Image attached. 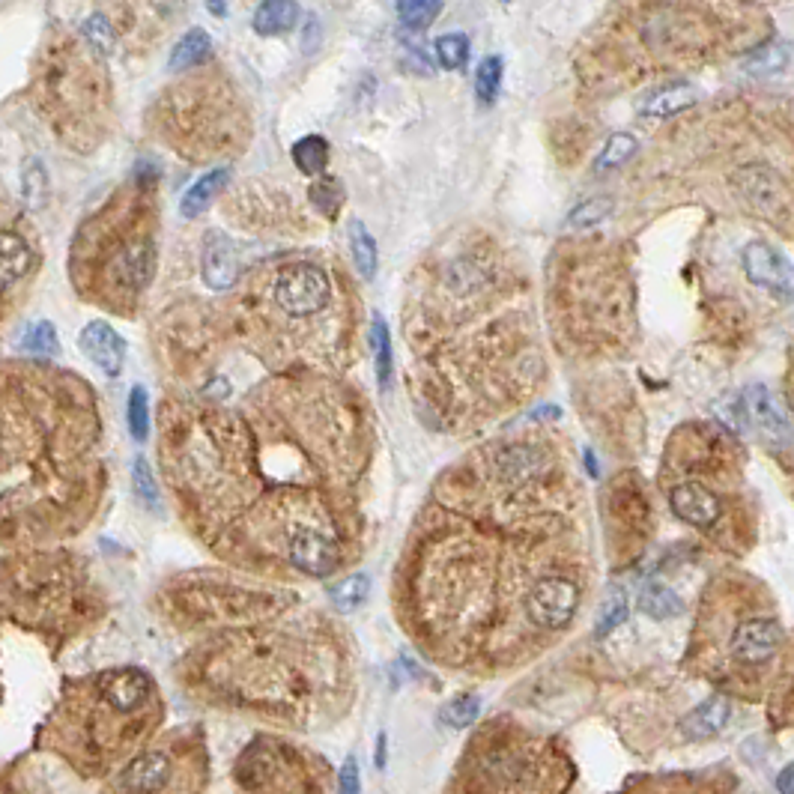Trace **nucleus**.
<instances>
[{"label":"nucleus","mask_w":794,"mask_h":794,"mask_svg":"<svg viewBox=\"0 0 794 794\" xmlns=\"http://www.w3.org/2000/svg\"><path fill=\"white\" fill-rule=\"evenodd\" d=\"M186 684L212 708L290 732L335 726L353 705L344 645L326 630L260 627L203 645Z\"/></svg>","instance_id":"obj_1"},{"label":"nucleus","mask_w":794,"mask_h":794,"mask_svg":"<svg viewBox=\"0 0 794 794\" xmlns=\"http://www.w3.org/2000/svg\"><path fill=\"white\" fill-rule=\"evenodd\" d=\"M165 723V699L138 666L102 669L66 681L45 717L36 747L57 756L81 780H108L135 759Z\"/></svg>","instance_id":"obj_2"},{"label":"nucleus","mask_w":794,"mask_h":794,"mask_svg":"<svg viewBox=\"0 0 794 794\" xmlns=\"http://www.w3.org/2000/svg\"><path fill=\"white\" fill-rule=\"evenodd\" d=\"M720 189L741 215L794 236V108L738 102L714 114Z\"/></svg>","instance_id":"obj_3"},{"label":"nucleus","mask_w":794,"mask_h":794,"mask_svg":"<svg viewBox=\"0 0 794 794\" xmlns=\"http://www.w3.org/2000/svg\"><path fill=\"white\" fill-rule=\"evenodd\" d=\"M783 648L786 630L765 586L738 574L717 580L705 592L693 630L699 675L756 696L768 684Z\"/></svg>","instance_id":"obj_4"},{"label":"nucleus","mask_w":794,"mask_h":794,"mask_svg":"<svg viewBox=\"0 0 794 794\" xmlns=\"http://www.w3.org/2000/svg\"><path fill=\"white\" fill-rule=\"evenodd\" d=\"M577 762L559 738L490 717L466 738L442 794H568Z\"/></svg>","instance_id":"obj_5"},{"label":"nucleus","mask_w":794,"mask_h":794,"mask_svg":"<svg viewBox=\"0 0 794 794\" xmlns=\"http://www.w3.org/2000/svg\"><path fill=\"white\" fill-rule=\"evenodd\" d=\"M669 457L678 472L669 487V508L681 523L717 532L729 508L744 511V460L720 427L687 424L675 436Z\"/></svg>","instance_id":"obj_6"},{"label":"nucleus","mask_w":794,"mask_h":794,"mask_svg":"<svg viewBox=\"0 0 794 794\" xmlns=\"http://www.w3.org/2000/svg\"><path fill=\"white\" fill-rule=\"evenodd\" d=\"M209 744L200 726H180L150 741L102 786V794H206Z\"/></svg>","instance_id":"obj_7"},{"label":"nucleus","mask_w":794,"mask_h":794,"mask_svg":"<svg viewBox=\"0 0 794 794\" xmlns=\"http://www.w3.org/2000/svg\"><path fill=\"white\" fill-rule=\"evenodd\" d=\"M239 794H335L329 762L281 735H254L233 765Z\"/></svg>","instance_id":"obj_8"},{"label":"nucleus","mask_w":794,"mask_h":794,"mask_svg":"<svg viewBox=\"0 0 794 794\" xmlns=\"http://www.w3.org/2000/svg\"><path fill=\"white\" fill-rule=\"evenodd\" d=\"M332 299L329 275L314 263H290L275 278V302L290 317H311Z\"/></svg>","instance_id":"obj_9"},{"label":"nucleus","mask_w":794,"mask_h":794,"mask_svg":"<svg viewBox=\"0 0 794 794\" xmlns=\"http://www.w3.org/2000/svg\"><path fill=\"white\" fill-rule=\"evenodd\" d=\"M580 583L568 574H547L529 595V618L541 636L562 633L580 609Z\"/></svg>","instance_id":"obj_10"},{"label":"nucleus","mask_w":794,"mask_h":794,"mask_svg":"<svg viewBox=\"0 0 794 794\" xmlns=\"http://www.w3.org/2000/svg\"><path fill=\"white\" fill-rule=\"evenodd\" d=\"M744 275L750 278V284L771 290L774 296L783 299H794V266L792 260L774 248L771 242H750L744 248Z\"/></svg>","instance_id":"obj_11"},{"label":"nucleus","mask_w":794,"mask_h":794,"mask_svg":"<svg viewBox=\"0 0 794 794\" xmlns=\"http://www.w3.org/2000/svg\"><path fill=\"white\" fill-rule=\"evenodd\" d=\"M287 559L308 577H329L341 568L338 544L320 529H296L287 544Z\"/></svg>","instance_id":"obj_12"},{"label":"nucleus","mask_w":794,"mask_h":794,"mask_svg":"<svg viewBox=\"0 0 794 794\" xmlns=\"http://www.w3.org/2000/svg\"><path fill=\"white\" fill-rule=\"evenodd\" d=\"M200 275L203 284L209 290H230L239 278V251L236 245L221 236V233H209L206 245H203V257H200Z\"/></svg>","instance_id":"obj_13"},{"label":"nucleus","mask_w":794,"mask_h":794,"mask_svg":"<svg viewBox=\"0 0 794 794\" xmlns=\"http://www.w3.org/2000/svg\"><path fill=\"white\" fill-rule=\"evenodd\" d=\"M78 341H81V350L102 368V374L120 377L123 362H126V341L123 335L114 332V326H108L105 320H93L84 326Z\"/></svg>","instance_id":"obj_14"},{"label":"nucleus","mask_w":794,"mask_h":794,"mask_svg":"<svg viewBox=\"0 0 794 794\" xmlns=\"http://www.w3.org/2000/svg\"><path fill=\"white\" fill-rule=\"evenodd\" d=\"M615 794H723L717 780L699 774H642Z\"/></svg>","instance_id":"obj_15"},{"label":"nucleus","mask_w":794,"mask_h":794,"mask_svg":"<svg viewBox=\"0 0 794 794\" xmlns=\"http://www.w3.org/2000/svg\"><path fill=\"white\" fill-rule=\"evenodd\" d=\"M741 409L747 412V421L765 433H786L789 427V418H786V409L774 400V395L765 389V386H750L744 389L741 395Z\"/></svg>","instance_id":"obj_16"},{"label":"nucleus","mask_w":794,"mask_h":794,"mask_svg":"<svg viewBox=\"0 0 794 794\" xmlns=\"http://www.w3.org/2000/svg\"><path fill=\"white\" fill-rule=\"evenodd\" d=\"M729 714H732V705L723 693L711 696L708 702H702L696 711H690L681 723V732L684 738L690 741H708L714 735L723 732V726L729 723Z\"/></svg>","instance_id":"obj_17"},{"label":"nucleus","mask_w":794,"mask_h":794,"mask_svg":"<svg viewBox=\"0 0 794 794\" xmlns=\"http://www.w3.org/2000/svg\"><path fill=\"white\" fill-rule=\"evenodd\" d=\"M696 87L693 84H684V81H675L663 90H657L648 102H645V114L648 117H657V120H666V117H678L684 111H690L696 105Z\"/></svg>","instance_id":"obj_18"},{"label":"nucleus","mask_w":794,"mask_h":794,"mask_svg":"<svg viewBox=\"0 0 794 794\" xmlns=\"http://www.w3.org/2000/svg\"><path fill=\"white\" fill-rule=\"evenodd\" d=\"M299 18V6L293 0H266L254 12V30L260 36H278L287 33Z\"/></svg>","instance_id":"obj_19"},{"label":"nucleus","mask_w":794,"mask_h":794,"mask_svg":"<svg viewBox=\"0 0 794 794\" xmlns=\"http://www.w3.org/2000/svg\"><path fill=\"white\" fill-rule=\"evenodd\" d=\"M0 251H3V260H0V278H3V287L9 290L15 281H21L30 266H33V254L27 248V242L15 233H3V242H0Z\"/></svg>","instance_id":"obj_20"},{"label":"nucleus","mask_w":794,"mask_h":794,"mask_svg":"<svg viewBox=\"0 0 794 794\" xmlns=\"http://www.w3.org/2000/svg\"><path fill=\"white\" fill-rule=\"evenodd\" d=\"M227 183H230V171H227V168H215V171L203 174L198 183H192V189L183 195V200H180V212H183L186 218L200 215Z\"/></svg>","instance_id":"obj_21"},{"label":"nucleus","mask_w":794,"mask_h":794,"mask_svg":"<svg viewBox=\"0 0 794 794\" xmlns=\"http://www.w3.org/2000/svg\"><path fill=\"white\" fill-rule=\"evenodd\" d=\"M209 54H212V39H209V33L195 27V30H189V33L174 45L168 66H171L174 72L195 69V66H200V63L209 60Z\"/></svg>","instance_id":"obj_22"},{"label":"nucleus","mask_w":794,"mask_h":794,"mask_svg":"<svg viewBox=\"0 0 794 794\" xmlns=\"http://www.w3.org/2000/svg\"><path fill=\"white\" fill-rule=\"evenodd\" d=\"M792 60V48L789 42H765L756 45L750 54H744V72L750 75H771V72H783Z\"/></svg>","instance_id":"obj_23"},{"label":"nucleus","mask_w":794,"mask_h":794,"mask_svg":"<svg viewBox=\"0 0 794 794\" xmlns=\"http://www.w3.org/2000/svg\"><path fill=\"white\" fill-rule=\"evenodd\" d=\"M350 248H353V263H356V272L371 281L377 275V263H380V251H377V242L374 236L368 233V227L362 221H353L350 227Z\"/></svg>","instance_id":"obj_24"},{"label":"nucleus","mask_w":794,"mask_h":794,"mask_svg":"<svg viewBox=\"0 0 794 794\" xmlns=\"http://www.w3.org/2000/svg\"><path fill=\"white\" fill-rule=\"evenodd\" d=\"M639 609H642L645 615L663 621V618H675V615H681V612H684V603H681V597L675 595L672 589H666V586H660V583H648V586L642 589V595H639Z\"/></svg>","instance_id":"obj_25"},{"label":"nucleus","mask_w":794,"mask_h":794,"mask_svg":"<svg viewBox=\"0 0 794 794\" xmlns=\"http://www.w3.org/2000/svg\"><path fill=\"white\" fill-rule=\"evenodd\" d=\"M293 165L302 171V174H323L326 165H329V144L326 138L320 135H308L302 141L293 144Z\"/></svg>","instance_id":"obj_26"},{"label":"nucleus","mask_w":794,"mask_h":794,"mask_svg":"<svg viewBox=\"0 0 794 794\" xmlns=\"http://www.w3.org/2000/svg\"><path fill=\"white\" fill-rule=\"evenodd\" d=\"M777 687H774V717L777 723H794V654L789 651L783 666L777 669Z\"/></svg>","instance_id":"obj_27"},{"label":"nucleus","mask_w":794,"mask_h":794,"mask_svg":"<svg viewBox=\"0 0 794 794\" xmlns=\"http://www.w3.org/2000/svg\"><path fill=\"white\" fill-rule=\"evenodd\" d=\"M21 350H24L27 356H42V359H48V356H57V350H60V341H57L54 323H48V320H39V323L27 326V332L21 335Z\"/></svg>","instance_id":"obj_28"},{"label":"nucleus","mask_w":794,"mask_h":794,"mask_svg":"<svg viewBox=\"0 0 794 794\" xmlns=\"http://www.w3.org/2000/svg\"><path fill=\"white\" fill-rule=\"evenodd\" d=\"M371 344H374V362H377V380L383 386L392 383V335L386 320L377 314L374 326H371Z\"/></svg>","instance_id":"obj_29"},{"label":"nucleus","mask_w":794,"mask_h":794,"mask_svg":"<svg viewBox=\"0 0 794 794\" xmlns=\"http://www.w3.org/2000/svg\"><path fill=\"white\" fill-rule=\"evenodd\" d=\"M371 595V580L365 574H353L347 580H341L335 589H332V603L341 609V612H353L359 609Z\"/></svg>","instance_id":"obj_30"},{"label":"nucleus","mask_w":794,"mask_h":794,"mask_svg":"<svg viewBox=\"0 0 794 794\" xmlns=\"http://www.w3.org/2000/svg\"><path fill=\"white\" fill-rule=\"evenodd\" d=\"M478 714H481V699H478V696H472V693H463V696L451 699V702L442 708V714H439V717H442V723H445V726L466 729V726H475Z\"/></svg>","instance_id":"obj_31"},{"label":"nucleus","mask_w":794,"mask_h":794,"mask_svg":"<svg viewBox=\"0 0 794 794\" xmlns=\"http://www.w3.org/2000/svg\"><path fill=\"white\" fill-rule=\"evenodd\" d=\"M442 9L445 6L439 0H403V3H397V15H400L403 27H409V30H421V27L433 24V18Z\"/></svg>","instance_id":"obj_32"},{"label":"nucleus","mask_w":794,"mask_h":794,"mask_svg":"<svg viewBox=\"0 0 794 794\" xmlns=\"http://www.w3.org/2000/svg\"><path fill=\"white\" fill-rule=\"evenodd\" d=\"M502 87V60L499 57H484L475 69V93L484 105H490L499 96Z\"/></svg>","instance_id":"obj_33"},{"label":"nucleus","mask_w":794,"mask_h":794,"mask_svg":"<svg viewBox=\"0 0 794 794\" xmlns=\"http://www.w3.org/2000/svg\"><path fill=\"white\" fill-rule=\"evenodd\" d=\"M436 60L445 69H460L469 57V39L463 33H445L436 39Z\"/></svg>","instance_id":"obj_34"},{"label":"nucleus","mask_w":794,"mask_h":794,"mask_svg":"<svg viewBox=\"0 0 794 794\" xmlns=\"http://www.w3.org/2000/svg\"><path fill=\"white\" fill-rule=\"evenodd\" d=\"M129 433L135 442H144L150 433V403L144 386H132L129 392Z\"/></svg>","instance_id":"obj_35"},{"label":"nucleus","mask_w":794,"mask_h":794,"mask_svg":"<svg viewBox=\"0 0 794 794\" xmlns=\"http://www.w3.org/2000/svg\"><path fill=\"white\" fill-rule=\"evenodd\" d=\"M633 153H636V138L627 135V132H618V135H612V138L606 141V147L600 150V156H597V168H600V171H606V168H618V165H624Z\"/></svg>","instance_id":"obj_36"},{"label":"nucleus","mask_w":794,"mask_h":794,"mask_svg":"<svg viewBox=\"0 0 794 794\" xmlns=\"http://www.w3.org/2000/svg\"><path fill=\"white\" fill-rule=\"evenodd\" d=\"M132 487L150 511H159V487H156L153 469L144 457H135V463H132Z\"/></svg>","instance_id":"obj_37"},{"label":"nucleus","mask_w":794,"mask_h":794,"mask_svg":"<svg viewBox=\"0 0 794 794\" xmlns=\"http://www.w3.org/2000/svg\"><path fill=\"white\" fill-rule=\"evenodd\" d=\"M308 198L314 203L317 212L323 215H338L341 203H344V189L338 180H317L311 189H308Z\"/></svg>","instance_id":"obj_38"},{"label":"nucleus","mask_w":794,"mask_h":794,"mask_svg":"<svg viewBox=\"0 0 794 794\" xmlns=\"http://www.w3.org/2000/svg\"><path fill=\"white\" fill-rule=\"evenodd\" d=\"M609 212H612V198H592L586 200V203H580V206L571 212L568 224L577 227V230H586V227H595L597 221H603Z\"/></svg>","instance_id":"obj_39"},{"label":"nucleus","mask_w":794,"mask_h":794,"mask_svg":"<svg viewBox=\"0 0 794 794\" xmlns=\"http://www.w3.org/2000/svg\"><path fill=\"white\" fill-rule=\"evenodd\" d=\"M84 36L102 51V54H111L114 45H117V36H114V27L105 15H90L84 21Z\"/></svg>","instance_id":"obj_40"},{"label":"nucleus","mask_w":794,"mask_h":794,"mask_svg":"<svg viewBox=\"0 0 794 794\" xmlns=\"http://www.w3.org/2000/svg\"><path fill=\"white\" fill-rule=\"evenodd\" d=\"M624 618H627V600H624V595H612L609 597V603H606V609H603V615H600L597 636H606V633L615 630Z\"/></svg>","instance_id":"obj_41"},{"label":"nucleus","mask_w":794,"mask_h":794,"mask_svg":"<svg viewBox=\"0 0 794 794\" xmlns=\"http://www.w3.org/2000/svg\"><path fill=\"white\" fill-rule=\"evenodd\" d=\"M338 794H362V774H359V762L356 756H347L344 768H341V777H338Z\"/></svg>","instance_id":"obj_42"},{"label":"nucleus","mask_w":794,"mask_h":794,"mask_svg":"<svg viewBox=\"0 0 794 794\" xmlns=\"http://www.w3.org/2000/svg\"><path fill=\"white\" fill-rule=\"evenodd\" d=\"M777 789H780V794H794V762L780 771V777H777Z\"/></svg>","instance_id":"obj_43"},{"label":"nucleus","mask_w":794,"mask_h":794,"mask_svg":"<svg viewBox=\"0 0 794 794\" xmlns=\"http://www.w3.org/2000/svg\"><path fill=\"white\" fill-rule=\"evenodd\" d=\"M786 389H789V403H792V409H794V350H792V356H789V377H786Z\"/></svg>","instance_id":"obj_44"},{"label":"nucleus","mask_w":794,"mask_h":794,"mask_svg":"<svg viewBox=\"0 0 794 794\" xmlns=\"http://www.w3.org/2000/svg\"><path fill=\"white\" fill-rule=\"evenodd\" d=\"M206 9H209V12H215V15H224V12H227V6H224V3H209Z\"/></svg>","instance_id":"obj_45"}]
</instances>
